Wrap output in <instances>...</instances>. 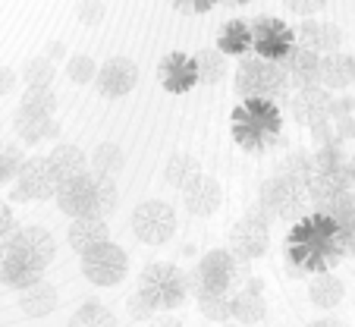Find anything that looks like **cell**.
Here are the masks:
<instances>
[{
  "label": "cell",
  "mask_w": 355,
  "mask_h": 327,
  "mask_svg": "<svg viewBox=\"0 0 355 327\" xmlns=\"http://www.w3.org/2000/svg\"><path fill=\"white\" fill-rule=\"evenodd\" d=\"M289 76L283 63L261 60L258 53H245L236 69V92L245 101H264V104H277L286 98Z\"/></svg>",
  "instance_id": "6da1fadb"
},
{
  "label": "cell",
  "mask_w": 355,
  "mask_h": 327,
  "mask_svg": "<svg viewBox=\"0 0 355 327\" xmlns=\"http://www.w3.org/2000/svg\"><path fill=\"white\" fill-rule=\"evenodd\" d=\"M242 277H245V261L230 255L227 249H217V252H208L198 261V267L186 277V287H189V293H195L198 299L230 296V290H233Z\"/></svg>",
  "instance_id": "7a4b0ae2"
},
{
  "label": "cell",
  "mask_w": 355,
  "mask_h": 327,
  "mask_svg": "<svg viewBox=\"0 0 355 327\" xmlns=\"http://www.w3.org/2000/svg\"><path fill=\"white\" fill-rule=\"evenodd\" d=\"M186 293V274L176 265H167V261L148 265L139 277V299L148 302L151 312H170V308L182 305Z\"/></svg>",
  "instance_id": "3957f363"
},
{
  "label": "cell",
  "mask_w": 355,
  "mask_h": 327,
  "mask_svg": "<svg viewBox=\"0 0 355 327\" xmlns=\"http://www.w3.org/2000/svg\"><path fill=\"white\" fill-rule=\"evenodd\" d=\"M305 205H309V192L305 186L295 180H286V176H274L270 183H264L261 189V211L270 217H280V221H299L305 214Z\"/></svg>",
  "instance_id": "277c9868"
},
{
  "label": "cell",
  "mask_w": 355,
  "mask_h": 327,
  "mask_svg": "<svg viewBox=\"0 0 355 327\" xmlns=\"http://www.w3.org/2000/svg\"><path fill=\"white\" fill-rule=\"evenodd\" d=\"M268 246H270L268 214L261 208H252L230 233V255H236L239 261H255L268 252Z\"/></svg>",
  "instance_id": "5b68a950"
},
{
  "label": "cell",
  "mask_w": 355,
  "mask_h": 327,
  "mask_svg": "<svg viewBox=\"0 0 355 327\" xmlns=\"http://www.w3.org/2000/svg\"><path fill=\"white\" fill-rule=\"evenodd\" d=\"M82 271L94 287H116L129 271V258L116 242H101L82 255Z\"/></svg>",
  "instance_id": "8992f818"
},
{
  "label": "cell",
  "mask_w": 355,
  "mask_h": 327,
  "mask_svg": "<svg viewBox=\"0 0 355 327\" xmlns=\"http://www.w3.org/2000/svg\"><path fill=\"white\" fill-rule=\"evenodd\" d=\"M132 230L148 246H164L176 230V214L164 201H141L132 211Z\"/></svg>",
  "instance_id": "52a82bcc"
},
{
  "label": "cell",
  "mask_w": 355,
  "mask_h": 327,
  "mask_svg": "<svg viewBox=\"0 0 355 327\" xmlns=\"http://www.w3.org/2000/svg\"><path fill=\"white\" fill-rule=\"evenodd\" d=\"M10 249L22 265L35 267V271H44L51 261H54V236L47 233L44 227H16L10 236Z\"/></svg>",
  "instance_id": "ba28073f"
},
{
  "label": "cell",
  "mask_w": 355,
  "mask_h": 327,
  "mask_svg": "<svg viewBox=\"0 0 355 327\" xmlns=\"http://www.w3.org/2000/svg\"><path fill=\"white\" fill-rule=\"evenodd\" d=\"M16 180H19V186H16V192H13L16 201L51 199V195L57 192V180H54V170H51L47 158H26Z\"/></svg>",
  "instance_id": "9c48e42d"
},
{
  "label": "cell",
  "mask_w": 355,
  "mask_h": 327,
  "mask_svg": "<svg viewBox=\"0 0 355 327\" xmlns=\"http://www.w3.org/2000/svg\"><path fill=\"white\" fill-rule=\"evenodd\" d=\"M94 82L104 98H123L139 85V67L129 57H114L94 73Z\"/></svg>",
  "instance_id": "30bf717a"
},
{
  "label": "cell",
  "mask_w": 355,
  "mask_h": 327,
  "mask_svg": "<svg viewBox=\"0 0 355 327\" xmlns=\"http://www.w3.org/2000/svg\"><path fill=\"white\" fill-rule=\"evenodd\" d=\"M252 44L258 47V57L270 63H283L293 51L289 32L277 19H258L255 28H252Z\"/></svg>",
  "instance_id": "8fae6325"
},
{
  "label": "cell",
  "mask_w": 355,
  "mask_h": 327,
  "mask_svg": "<svg viewBox=\"0 0 355 327\" xmlns=\"http://www.w3.org/2000/svg\"><path fill=\"white\" fill-rule=\"evenodd\" d=\"M330 104H334V98H330L321 85L299 88L293 98V117H295V123L315 129V126H321V123L330 120Z\"/></svg>",
  "instance_id": "7c38bea8"
},
{
  "label": "cell",
  "mask_w": 355,
  "mask_h": 327,
  "mask_svg": "<svg viewBox=\"0 0 355 327\" xmlns=\"http://www.w3.org/2000/svg\"><path fill=\"white\" fill-rule=\"evenodd\" d=\"M57 205H60L63 214H69V217H92V176L82 174L76 176V180L63 183V186H57L54 192Z\"/></svg>",
  "instance_id": "4fadbf2b"
},
{
  "label": "cell",
  "mask_w": 355,
  "mask_h": 327,
  "mask_svg": "<svg viewBox=\"0 0 355 327\" xmlns=\"http://www.w3.org/2000/svg\"><path fill=\"white\" fill-rule=\"evenodd\" d=\"M299 47H305V51L318 53V57H324V53H334L336 47H340L343 35L340 28L334 26V22H318V19H305L299 26Z\"/></svg>",
  "instance_id": "5bb4252c"
},
{
  "label": "cell",
  "mask_w": 355,
  "mask_h": 327,
  "mask_svg": "<svg viewBox=\"0 0 355 327\" xmlns=\"http://www.w3.org/2000/svg\"><path fill=\"white\" fill-rule=\"evenodd\" d=\"M182 195H186V208L195 217H208V214H214L217 205H220V186H217L214 176H205V174L195 183H189V186L182 189Z\"/></svg>",
  "instance_id": "9a60e30c"
},
{
  "label": "cell",
  "mask_w": 355,
  "mask_h": 327,
  "mask_svg": "<svg viewBox=\"0 0 355 327\" xmlns=\"http://www.w3.org/2000/svg\"><path fill=\"white\" fill-rule=\"evenodd\" d=\"M355 79V57L343 51H334V53H324L321 57V67H318V82L327 88H346L352 85Z\"/></svg>",
  "instance_id": "2e32d148"
},
{
  "label": "cell",
  "mask_w": 355,
  "mask_h": 327,
  "mask_svg": "<svg viewBox=\"0 0 355 327\" xmlns=\"http://www.w3.org/2000/svg\"><path fill=\"white\" fill-rule=\"evenodd\" d=\"M101 242H110V227L101 221V217H76V221L69 224V246L79 255L92 252Z\"/></svg>",
  "instance_id": "e0dca14e"
},
{
  "label": "cell",
  "mask_w": 355,
  "mask_h": 327,
  "mask_svg": "<svg viewBox=\"0 0 355 327\" xmlns=\"http://www.w3.org/2000/svg\"><path fill=\"white\" fill-rule=\"evenodd\" d=\"M318 67H321V57L305 51V47H293L286 63H283V69H286L289 82H293L295 88H315L318 85Z\"/></svg>",
  "instance_id": "ac0fdd59"
},
{
  "label": "cell",
  "mask_w": 355,
  "mask_h": 327,
  "mask_svg": "<svg viewBox=\"0 0 355 327\" xmlns=\"http://www.w3.org/2000/svg\"><path fill=\"white\" fill-rule=\"evenodd\" d=\"M47 164H51V170H54L57 186H63V183H69V180H76V176L85 174L88 158L76 145H57L54 151H51V158H47Z\"/></svg>",
  "instance_id": "d6986e66"
},
{
  "label": "cell",
  "mask_w": 355,
  "mask_h": 327,
  "mask_svg": "<svg viewBox=\"0 0 355 327\" xmlns=\"http://www.w3.org/2000/svg\"><path fill=\"white\" fill-rule=\"evenodd\" d=\"M161 82L167 92H186V88H192L198 82L195 79V63L189 57H182V53H170L161 63Z\"/></svg>",
  "instance_id": "ffe728a7"
},
{
  "label": "cell",
  "mask_w": 355,
  "mask_h": 327,
  "mask_svg": "<svg viewBox=\"0 0 355 327\" xmlns=\"http://www.w3.org/2000/svg\"><path fill=\"white\" fill-rule=\"evenodd\" d=\"M268 315V305H264V296H261V283H248L242 293L233 296V318L242 321V324H258L264 321Z\"/></svg>",
  "instance_id": "44dd1931"
},
{
  "label": "cell",
  "mask_w": 355,
  "mask_h": 327,
  "mask_svg": "<svg viewBox=\"0 0 355 327\" xmlns=\"http://www.w3.org/2000/svg\"><path fill=\"white\" fill-rule=\"evenodd\" d=\"M54 305H57V290L51 283L38 280L28 290H19V308L28 318H44V315L54 312Z\"/></svg>",
  "instance_id": "7402d4cb"
},
{
  "label": "cell",
  "mask_w": 355,
  "mask_h": 327,
  "mask_svg": "<svg viewBox=\"0 0 355 327\" xmlns=\"http://www.w3.org/2000/svg\"><path fill=\"white\" fill-rule=\"evenodd\" d=\"M88 176H92V217L107 221L116 211V186L104 174H88Z\"/></svg>",
  "instance_id": "603a6c76"
},
{
  "label": "cell",
  "mask_w": 355,
  "mask_h": 327,
  "mask_svg": "<svg viewBox=\"0 0 355 327\" xmlns=\"http://www.w3.org/2000/svg\"><path fill=\"white\" fill-rule=\"evenodd\" d=\"M309 296H311V302H315L318 308H334V305H340L343 302L346 287H343V280L340 277H334V274H318L315 280H311V287H309Z\"/></svg>",
  "instance_id": "cb8c5ba5"
},
{
  "label": "cell",
  "mask_w": 355,
  "mask_h": 327,
  "mask_svg": "<svg viewBox=\"0 0 355 327\" xmlns=\"http://www.w3.org/2000/svg\"><path fill=\"white\" fill-rule=\"evenodd\" d=\"M195 79L205 82V85H214V82L223 79V73H227V60H223L220 51H201L195 53Z\"/></svg>",
  "instance_id": "d4e9b609"
},
{
  "label": "cell",
  "mask_w": 355,
  "mask_h": 327,
  "mask_svg": "<svg viewBox=\"0 0 355 327\" xmlns=\"http://www.w3.org/2000/svg\"><path fill=\"white\" fill-rule=\"evenodd\" d=\"M16 133L35 145V142L47 139V135H57V123H51V117H32V114H16Z\"/></svg>",
  "instance_id": "484cf974"
},
{
  "label": "cell",
  "mask_w": 355,
  "mask_h": 327,
  "mask_svg": "<svg viewBox=\"0 0 355 327\" xmlns=\"http://www.w3.org/2000/svg\"><path fill=\"white\" fill-rule=\"evenodd\" d=\"M69 327H116V318H114V312L104 308L101 302H85V305L69 318Z\"/></svg>",
  "instance_id": "4316f807"
},
{
  "label": "cell",
  "mask_w": 355,
  "mask_h": 327,
  "mask_svg": "<svg viewBox=\"0 0 355 327\" xmlns=\"http://www.w3.org/2000/svg\"><path fill=\"white\" fill-rule=\"evenodd\" d=\"M198 176H201L198 160L189 158V154H176V158L167 164V183L176 189H186L189 183H195Z\"/></svg>",
  "instance_id": "83f0119b"
},
{
  "label": "cell",
  "mask_w": 355,
  "mask_h": 327,
  "mask_svg": "<svg viewBox=\"0 0 355 327\" xmlns=\"http://www.w3.org/2000/svg\"><path fill=\"white\" fill-rule=\"evenodd\" d=\"M252 47V28L245 22H227L220 32V53H245Z\"/></svg>",
  "instance_id": "f1b7e54d"
},
{
  "label": "cell",
  "mask_w": 355,
  "mask_h": 327,
  "mask_svg": "<svg viewBox=\"0 0 355 327\" xmlns=\"http://www.w3.org/2000/svg\"><path fill=\"white\" fill-rule=\"evenodd\" d=\"M22 114H32V117H51L54 110V88H28L26 98H22Z\"/></svg>",
  "instance_id": "f546056e"
},
{
  "label": "cell",
  "mask_w": 355,
  "mask_h": 327,
  "mask_svg": "<svg viewBox=\"0 0 355 327\" xmlns=\"http://www.w3.org/2000/svg\"><path fill=\"white\" fill-rule=\"evenodd\" d=\"M315 154H305V151H295V154H289L286 158V164H283V170H280V176H286V180H295V183H309V176L315 174Z\"/></svg>",
  "instance_id": "4dcf8cb0"
},
{
  "label": "cell",
  "mask_w": 355,
  "mask_h": 327,
  "mask_svg": "<svg viewBox=\"0 0 355 327\" xmlns=\"http://www.w3.org/2000/svg\"><path fill=\"white\" fill-rule=\"evenodd\" d=\"M22 79H26L28 88H47L51 79H54V63L47 60V57H32L22 67Z\"/></svg>",
  "instance_id": "1f68e13d"
},
{
  "label": "cell",
  "mask_w": 355,
  "mask_h": 327,
  "mask_svg": "<svg viewBox=\"0 0 355 327\" xmlns=\"http://www.w3.org/2000/svg\"><path fill=\"white\" fill-rule=\"evenodd\" d=\"M92 167H94V174H104V176H110V174H116V170L123 167V151L116 145H101L98 151L92 154Z\"/></svg>",
  "instance_id": "d6a6232c"
},
{
  "label": "cell",
  "mask_w": 355,
  "mask_h": 327,
  "mask_svg": "<svg viewBox=\"0 0 355 327\" xmlns=\"http://www.w3.org/2000/svg\"><path fill=\"white\" fill-rule=\"evenodd\" d=\"M198 308L208 315L211 321H230L233 318V296H208V299H198Z\"/></svg>",
  "instance_id": "836d02e7"
},
{
  "label": "cell",
  "mask_w": 355,
  "mask_h": 327,
  "mask_svg": "<svg viewBox=\"0 0 355 327\" xmlns=\"http://www.w3.org/2000/svg\"><path fill=\"white\" fill-rule=\"evenodd\" d=\"M22 151L16 145H3L0 148V183H10L19 176V167H22Z\"/></svg>",
  "instance_id": "e575fe53"
},
{
  "label": "cell",
  "mask_w": 355,
  "mask_h": 327,
  "mask_svg": "<svg viewBox=\"0 0 355 327\" xmlns=\"http://www.w3.org/2000/svg\"><path fill=\"white\" fill-rule=\"evenodd\" d=\"M67 73H69V79L73 82H92L94 79V73H98V67H94V60L92 57H85V53H79V57H69V67H67Z\"/></svg>",
  "instance_id": "d590c367"
},
{
  "label": "cell",
  "mask_w": 355,
  "mask_h": 327,
  "mask_svg": "<svg viewBox=\"0 0 355 327\" xmlns=\"http://www.w3.org/2000/svg\"><path fill=\"white\" fill-rule=\"evenodd\" d=\"M336 246H340V252L355 255V211L336 221Z\"/></svg>",
  "instance_id": "8d00e7d4"
},
{
  "label": "cell",
  "mask_w": 355,
  "mask_h": 327,
  "mask_svg": "<svg viewBox=\"0 0 355 327\" xmlns=\"http://www.w3.org/2000/svg\"><path fill=\"white\" fill-rule=\"evenodd\" d=\"M76 13H79V22L98 26V22L104 19V0H82L79 7H76Z\"/></svg>",
  "instance_id": "74e56055"
},
{
  "label": "cell",
  "mask_w": 355,
  "mask_h": 327,
  "mask_svg": "<svg viewBox=\"0 0 355 327\" xmlns=\"http://www.w3.org/2000/svg\"><path fill=\"white\" fill-rule=\"evenodd\" d=\"M283 3H286V10L295 16H315L318 10H324L327 0H283Z\"/></svg>",
  "instance_id": "f35d334b"
},
{
  "label": "cell",
  "mask_w": 355,
  "mask_h": 327,
  "mask_svg": "<svg viewBox=\"0 0 355 327\" xmlns=\"http://www.w3.org/2000/svg\"><path fill=\"white\" fill-rule=\"evenodd\" d=\"M13 265H16V255H13V249H10V242L3 240V242H0V283H7Z\"/></svg>",
  "instance_id": "ab89813d"
},
{
  "label": "cell",
  "mask_w": 355,
  "mask_h": 327,
  "mask_svg": "<svg viewBox=\"0 0 355 327\" xmlns=\"http://www.w3.org/2000/svg\"><path fill=\"white\" fill-rule=\"evenodd\" d=\"M13 230H16V221H13V211H10L3 201H0V242L3 240H10L13 236Z\"/></svg>",
  "instance_id": "60d3db41"
},
{
  "label": "cell",
  "mask_w": 355,
  "mask_h": 327,
  "mask_svg": "<svg viewBox=\"0 0 355 327\" xmlns=\"http://www.w3.org/2000/svg\"><path fill=\"white\" fill-rule=\"evenodd\" d=\"M334 133L340 142L352 139L355 135V117H340V120H334Z\"/></svg>",
  "instance_id": "b9f144b4"
},
{
  "label": "cell",
  "mask_w": 355,
  "mask_h": 327,
  "mask_svg": "<svg viewBox=\"0 0 355 327\" xmlns=\"http://www.w3.org/2000/svg\"><path fill=\"white\" fill-rule=\"evenodd\" d=\"M16 85V73L10 67H0V94H7Z\"/></svg>",
  "instance_id": "7bdbcfd3"
},
{
  "label": "cell",
  "mask_w": 355,
  "mask_h": 327,
  "mask_svg": "<svg viewBox=\"0 0 355 327\" xmlns=\"http://www.w3.org/2000/svg\"><path fill=\"white\" fill-rule=\"evenodd\" d=\"M132 315H135V318H155V312L148 308V302H141L139 296L132 299Z\"/></svg>",
  "instance_id": "ee69618b"
},
{
  "label": "cell",
  "mask_w": 355,
  "mask_h": 327,
  "mask_svg": "<svg viewBox=\"0 0 355 327\" xmlns=\"http://www.w3.org/2000/svg\"><path fill=\"white\" fill-rule=\"evenodd\" d=\"M173 3H176V7H180V3H186V7L198 10V13H201V10H211V7H214V0H173Z\"/></svg>",
  "instance_id": "f6af8a7d"
},
{
  "label": "cell",
  "mask_w": 355,
  "mask_h": 327,
  "mask_svg": "<svg viewBox=\"0 0 355 327\" xmlns=\"http://www.w3.org/2000/svg\"><path fill=\"white\" fill-rule=\"evenodd\" d=\"M57 57H63V44L60 41H51L47 44V60H57Z\"/></svg>",
  "instance_id": "bcb514c9"
},
{
  "label": "cell",
  "mask_w": 355,
  "mask_h": 327,
  "mask_svg": "<svg viewBox=\"0 0 355 327\" xmlns=\"http://www.w3.org/2000/svg\"><path fill=\"white\" fill-rule=\"evenodd\" d=\"M309 327H343V321H336V318H318V321H311Z\"/></svg>",
  "instance_id": "7dc6e473"
},
{
  "label": "cell",
  "mask_w": 355,
  "mask_h": 327,
  "mask_svg": "<svg viewBox=\"0 0 355 327\" xmlns=\"http://www.w3.org/2000/svg\"><path fill=\"white\" fill-rule=\"evenodd\" d=\"M151 327H180V321L176 318H161V321H155Z\"/></svg>",
  "instance_id": "c3c4849f"
},
{
  "label": "cell",
  "mask_w": 355,
  "mask_h": 327,
  "mask_svg": "<svg viewBox=\"0 0 355 327\" xmlns=\"http://www.w3.org/2000/svg\"><path fill=\"white\" fill-rule=\"evenodd\" d=\"M349 174H352V183H355V154H352V160H349Z\"/></svg>",
  "instance_id": "681fc988"
},
{
  "label": "cell",
  "mask_w": 355,
  "mask_h": 327,
  "mask_svg": "<svg viewBox=\"0 0 355 327\" xmlns=\"http://www.w3.org/2000/svg\"><path fill=\"white\" fill-rule=\"evenodd\" d=\"M227 327H236V324H227Z\"/></svg>",
  "instance_id": "f907efd6"
},
{
  "label": "cell",
  "mask_w": 355,
  "mask_h": 327,
  "mask_svg": "<svg viewBox=\"0 0 355 327\" xmlns=\"http://www.w3.org/2000/svg\"><path fill=\"white\" fill-rule=\"evenodd\" d=\"M239 3H245V0H239Z\"/></svg>",
  "instance_id": "816d5d0a"
}]
</instances>
